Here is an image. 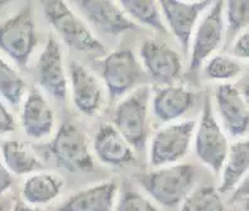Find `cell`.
<instances>
[{
  "label": "cell",
  "instance_id": "obj_21",
  "mask_svg": "<svg viewBox=\"0 0 249 211\" xmlns=\"http://www.w3.org/2000/svg\"><path fill=\"white\" fill-rule=\"evenodd\" d=\"M249 167V143L247 139H239L231 145L227 159L221 168V182L219 193H231L247 178Z\"/></svg>",
  "mask_w": 249,
  "mask_h": 211
},
{
  "label": "cell",
  "instance_id": "obj_31",
  "mask_svg": "<svg viewBox=\"0 0 249 211\" xmlns=\"http://www.w3.org/2000/svg\"><path fill=\"white\" fill-rule=\"evenodd\" d=\"M13 186V175L10 174L9 170L4 164L1 156H0V196L8 193L10 187Z\"/></svg>",
  "mask_w": 249,
  "mask_h": 211
},
{
  "label": "cell",
  "instance_id": "obj_27",
  "mask_svg": "<svg viewBox=\"0 0 249 211\" xmlns=\"http://www.w3.org/2000/svg\"><path fill=\"white\" fill-rule=\"evenodd\" d=\"M224 20L229 35H240L248 27L249 3L247 0H231L224 3Z\"/></svg>",
  "mask_w": 249,
  "mask_h": 211
},
{
  "label": "cell",
  "instance_id": "obj_25",
  "mask_svg": "<svg viewBox=\"0 0 249 211\" xmlns=\"http://www.w3.org/2000/svg\"><path fill=\"white\" fill-rule=\"evenodd\" d=\"M204 76L212 81H231L243 73L242 61L227 54H214L201 67Z\"/></svg>",
  "mask_w": 249,
  "mask_h": 211
},
{
  "label": "cell",
  "instance_id": "obj_4",
  "mask_svg": "<svg viewBox=\"0 0 249 211\" xmlns=\"http://www.w3.org/2000/svg\"><path fill=\"white\" fill-rule=\"evenodd\" d=\"M194 147L196 157L202 162V164H205L214 174H219L224 166L231 145L227 134L215 118L209 96H206L204 101L199 123H196Z\"/></svg>",
  "mask_w": 249,
  "mask_h": 211
},
{
  "label": "cell",
  "instance_id": "obj_13",
  "mask_svg": "<svg viewBox=\"0 0 249 211\" xmlns=\"http://www.w3.org/2000/svg\"><path fill=\"white\" fill-rule=\"evenodd\" d=\"M215 104L228 134L242 139L249 126L248 98L231 84H220L215 88Z\"/></svg>",
  "mask_w": 249,
  "mask_h": 211
},
{
  "label": "cell",
  "instance_id": "obj_29",
  "mask_svg": "<svg viewBox=\"0 0 249 211\" xmlns=\"http://www.w3.org/2000/svg\"><path fill=\"white\" fill-rule=\"evenodd\" d=\"M231 53L234 58L242 61L248 60L249 57V35L244 31L237 35L233 46H231Z\"/></svg>",
  "mask_w": 249,
  "mask_h": 211
},
{
  "label": "cell",
  "instance_id": "obj_8",
  "mask_svg": "<svg viewBox=\"0 0 249 211\" xmlns=\"http://www.w3.org/2000/svg\"><path fill=\"white\" fill-rule=\"evenodd\" d=\"M57 166L70 172H90L95 168L86 136L72 123H63L50 144Z\"/></svg>",
  "mask_w": 249,
  "mask_h": 211
},
{
  "label": "cell",
  "instance_id": "obj_6",
  "mask_svg": "<svg viewBox=\"0 0 249 211\" xmlns=\"http://www.w3.org/2000/svg\"><path fill=\"white\" fill-rule=\"evenodd\" d=\"M195 129V120H180L161 128L151 141V166L156 168L164 167L177 164L183 159L194 141Z\"/></svg>",
  "mask_w": 249,
  "mask_h": 211
},
{
  "label": "cell",
  "instance_id": "obj_14",
  "mask_svg": "<svg viewBox=\"0 0 249 211\" xmlns=\"http://www.w3.org/2000/svg\"><path fill=\"white\" fill-rule=\"evenodd\" d=\"M37 76L39 86L52 98L57 100L67 98L69 79L63 65L62 50L53 37L48 39L38 58Z\"/></svg>",
  "mask_w": 249,
  "mask_h": 211
},
{
  "label": "cell",
  "instance_id": "obj_32",
  "mask_svg": "<svg viewBox=\"0 0 249 211\" xmlns=\"http://www.w3.org/2000/svg\"><path fill=\"white\" fill-rule=\"evenodd\" d=\"M12 211H39L37 208L33 206H28L23 204V202H17L16 205H13Z\"/></svg>",
  "mask_w": 249,
  "mask_h": 211
},
{
  "label": "cell",
  "instance_id": "obj_34",
  "mask_svg": "<svg viewBox=\"0 0 249 211\" xmlns=\"http://www.w3.org/2000/svg\"><path fill=\"white\" fill-rule=\"evenodd\" d=\"M6 4H8V1H5V0H0V9H1L3 6H5Z\"/></svg>",
  "mask_w": 249,
  "mask_h": 211
},
{
  "label": "cell",
  "instance_id": "obj_7",
  "mask_svg": "<svg viewBox=\"0 0 249 211\" xmlns=\"http://www.w3.org/2000/svg\"><path fill=\"white\" fill-rule=\"evenodd\" d=\"M225 32L224 1H213L194 32L190 43V71H197L214 56L223 43Z\"/></svg>",
  "mask_w": 249,
  "mask_h": 211
},
{
  "label": "cell",
  "instance_id": "obj_16",
  "mask_svg": "<svg viewBox=\"0 0 249 211\" xmlns=\"http://www.w3.org/2000/svg\"><path fill=\"white\" fill-rule=\"evenodd\" d=\"M20 123L24 133L35 141L47 138L54 128V113L38 88H32L22 106Z\"/></svg>",
  "mask_w": 249,
  "mask_h": 211
},
{
  "label": "cell",
  "instance_id": "obj_20",
  "mask_svg": "<svg viewBox=\"0 0 249 211\" xmlns=\"http://www.w3.org/2000/svg\"><path fill=\"white\" fill-rule=\"evenodd\" d=\"M63 187L65 182L60 176L51 172H37L24 181L20 193L25 205L38 208L58 199Z\"/></svg>",
  "mask_w": 249,
  "mask_h": 211
},
{
  "label": "cell",
  "instance_id": "obj_15",
  "mask_svg": "<svg viewBox=\"0 0 249 211\" xmlns=\"http://www.w3.org/2000/svg\"><path fill=\"white\" fill-rule=\"evenodd\" d=\"M70 86L73 105L80 113L95 117L103 106V88L99 79L77 61L70 63Z\"/></svg>",
  "mask_w": 249,
  "mask_h": 211
},
{
  "label": "cell",
  "instance_id": "obj_10",
  "mask_svg": "<svg viewBox=\"0 0 249 211\" xmlns=\"http://www.w3.org/2000/svg\"><path fill=\"white\" fill-rule=\"evenodd\" d=\"M213 1H178V0H161L158 1L164 24L172 33L176 41L186 53L200 18Z\"/></svg>",
  "mask_w": 249,
  "mask_h": 211
},
{
  "label": "cell",
  "instance_id": "obj_1",
  "mask_svg": "<svg viewBox=\"0 0 249 211\" xmlns=\"http://www.w3.org/2000/svg\"><path fill=\"white\" fill-rule=\"evenodd\" d=\"M196 170L193 164L177 163L158 167L141 177V185L151 199L163 208L181 205L196 183Z\"/></svg>",
  "mask_w": 249,
  "mask_h": 211
},
{
  "label": "cell",
  "instance_id": "obj_28",
  "mask_svg": "<svg viewBox=\"0 0 249 211\" xmlns=\"http://www.w3.org/2000/svg\"><path fill=\"white\" fill-rule=\"evenodd\" d=\"M114 211H158L148 197L134 190H125L117 197Z\"/></svg>",
  "mask_w": 249,
  "mask_h": 211
},
{
  "label": "cell",
  "instance_id": "obj_24",
  "mask_svg": "<svg viewBox=\"0 0 249 211\" xmlns=\"http://www.w3.org/2000/svg\"><path fill=\"white\" fill-rule=\"evenodd\" d=\"M27 91V84L17 70L0 56V96L13 107L19 106Z\"/></svg>",
  "mask_w": 249,
  "mask_h": 211
},
{
  "label": "cell",
  "instance_id": "obj_5",
  "mask_svg": "<svg viewBox=\"0 0 249 211\" xmlns=\"http://www.w3.org/2000/svg\"><path fill=\"white\" fill-rule=\"evenodd\" d=\"M37 42L35 19L29 4L0 24V51L17 66L28 65Z\"/></svg>",
  "mask_w": 249,
  "mask_h": 211
},
{
  "label": "cell",
  "instance_id": "obj_12",
  "mask_svg": "<svg viewBox=\"0 0 249 211\" xmlns=\"http://www.w3.org/2000/svg\"><path fill=\"white\" fill-rule=\"evenodd\" d=\"M92 27L103 35L118 37L125 32L136 31L138 25L126 16L115 1L107 0H80L72 1Z\"/></svg>",
  "mask_w": 249,
  "mask_h": 211
},
{
  "label": "cell",
  "instance_id": "obj_22",
  "mask_svg": "<svg viewBox=\"0 0 249 211\" xmlns=\"http://www.w3.org/2000/svg\"><path fill=\"white\" fill-rule=\"evenodd\" d=\"M0 156L10 174L17 176L35 174L43 168V164L31 147L20 141L4 142Z\"/></svg>",
  "mask_w": 249,
  "mask_h": 211
},
{
  "label": "cell",
  "instance_id": "obj_26",
  "mask_svg": "<svg viewBox=\"0 0 249 211\" xmlns=\"http://www.w3.org/2000/svg\"><path fill=\"white\" fill-rule=\"evenodd\" d=\"M180 211H227L219 191L213 186L193 190L181 204Z\"/></svg>",
  "mask_w": 249,
  "mask_h": 211
},
{
  "label": "cell",
  "instance_id": "obj_9",
  "mask_svg": "<svg viewBox=\"0 0 249 211\" xmlns=\"http://www.w3.org/2000/svg\"><path fill=\"white\" fill-rule=\"evenodd\" d=\"M143 79V69L130 50H118L103 62V80L111 101L134 91Z\"/></svg>",
  "mask_w": 249,
  "mask_h": 211
},
{
  "label": "cell",
  "instance_id": "obj_17",
  "mask_svg": "<svg viewBox=\"0 0 249 211\" xmlns=\"http://www.w3.org/2000/svg\"><path fill=\"white\" fill-rule=\"evenodd\" d=\"M92 147L99 161L107 166L123 167L136 159L134 149L110 124L101 125L95 133Z\"/></svg>",
  "mask_w": 249,
  "mask_h": 211
},
{
  "label": "cell",
  "instance_id": "obj_18",
  "mask_svg": "<svg viewBox=\"0 0 249 211\" xmlns=\"http://www.w3.org/2000/svg\"><path fill=\"white\" fill-rule=\"evenodd\" d=\"M195 103L196 95L183 86H163L152 98V111L162 123H175L191 110Z\"/></svg>",
  "mask_w": 249,
  "mask_h": 211
},
{
  "label": "cell",
  "instance_id": "obj_11",
  "mask_svg": "<svg viewBox=\"0 0 249 211\" xmlns=\"http://www.w3.org/2000/svg\"><path fill=\"white\" fill-rule=\"evenodd\" d=\"M139 56L144 70L155 81L170 86L182 79V58L163 42L147 39L141 46Z\"/></svg>",
  "mask_w": 249,
  "mask_h": 211
},
{
  "label": "cell",
  "instance_id": "obj_23",
  "mask_svg": "<svg viewBox=\"0 0 249 211\" xmlns=\"http://www.w3.org/2000/svg\"><path fill=\"white\" fill-rule=\"evenodd\" d=\"M120 8L136 24H142L166 35L167 27L164 24L163 17L158 1L153 0H122Z\"/></svg>",
  "mask_w": 249,
  "mask_h": 211
},
{
  "label": "cell",
  "instance_id": "obj_2",
  "mask_svg": "<svg viewBox=\"0 0 249 211\" xmlns=\"http://www.w3.org/2000/svg\"><path fill=\"white\" fill-rule=\"evenodd\" d=\"M43 13L50 25L69 47L81 52L104 53L107 48L69 4L62 0L43 1Z\"/></svg>",
  "mask_w": 249,
  "mask_h": 211
},
{
  "label": "cell",
  "instance_id": "obj_19",
  "mask_svg": "<svg viewBox=\"0 0 249 211\" xmlns=\"http://www.w3.org/2000/svg\"><path fill=\"white\" fill-rule=\"evenodd\" d=\"M117 197V182L107 181L73 193L56 211H114Z\"/></svg>",
  "mask_w": 249,
  "mask_h": 211
},
{
  "label": "cell",
  "instance_id": "obj_3",
  "mask_svg": "<svg viewBox=\"0 0 249 211\" xmlns=\"http://www.w3.org/2000/svg\"><path fill=\"white\" fill-rule=\"evenodd\" d=\"M149 100V86H141L126 95L114 110L113 126L136 151H143L148 139Z\"/></svg>",
  "mask_w": 249,
  "mask_h": 211
},
{
  "label": "cell",
  "instance_id": "obj_33",
  "mask_svg": "<svg viewBox=\"0 0 249 211\" xmlns=\"http://www.w3.org/2000/svg\"><path fill=\"white\" fill-rule=\"evenodd\" d=\"M13 205L10 200H0V211H12Z\"/></svg>",
  "mask_w": 249,
  "mask_h": 211
},
{
  "label": "cell",
  "instance_id": "obj_30",
  "mask_svg": "<svg viewBox=\"0 0 249 211\" xmlns=\"http://www.w3.org/2000/svg\"><path fill=\"white\" fill-rule=\"evenodd\" d=\"M16 129V120L13 118L12 113L8 110V107L0 103V136H5L14 132Z\"/></svg>",
  "mask_w": 249,
  "mask_h": 211
}]
</instances>
